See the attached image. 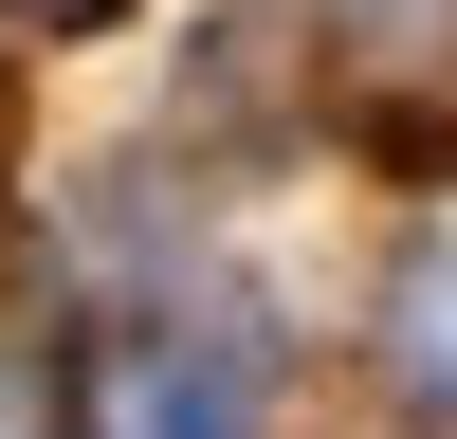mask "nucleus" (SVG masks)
Returning a JSON list of instances; mask_svg holds the SVG:
<instances>
[{"label": "nucleus", "instance_id": "nucleus-1", "mask_svg": "<svg viewBox=\"0 0 457 439\" xmlns=\"http://www.w3.org/2000/svg\"><path fill=\"white\" fill-rule=\"evenodd\" d=\"M92 421H110V439H256V329H238V311L129 329L110 385H92Z\"/></svg>", "mask_w": 457, "mask_h": 439}, {"label": "nucleus", "instance_id": "nucleus-2", "mask_svg": "<svg viewBox=\"0 0 457 439\" xmlns=\"http://www.w3.org/2000/svg\"><path fill=\"white\" fill-rule=\"evenodd\" d=\"M385 366H403L421 402H457V238H421V256H403V311H385Z\"/></svg>", "mask_w": 457, "mask_h": 439}, {"label": "nucleus", "instance_id": "nucleus-3", "mask_svg": "<svg viewBox=\"0 0 457 439\" xmlns=\"http://www.w3.org/2000/svg\"><path fill=\"white\" fill-rule=\"evenodd\" d=\"M457 0H348V37H439Z\"/></svg>", "mask_w": 457, "mask_h": 439}, {"label": "nucleus", "instance_id": "nucleus-4", "mask_svg": "<svg viewBox=\"0 0 457 439\" xmlns=\"http://www.w3.org/2000/svg\"><path fill=\"white\" fill-rule=\"evenodd\" d=\"M0 439H55V402H37V366H0Z\"/></svg>", "mask_w": 457, "mask_h": 439}, {"label": "nucleus", "instance_id": "nucleus-5", "mask_svg": "<svg viewBox=\"0 0 457 439\" xmlns=\"http://www.w3.org/2000/svg\"><path fill=\"white\" fill-rule=\"evenodd\" d=\"M0 19H55V37H73V19H110V0H0Z\"/></svg>", "mask_w": 457, "mask_h": 439}]
</instances>
